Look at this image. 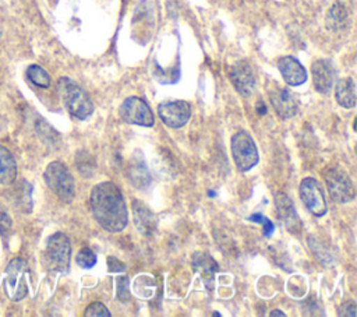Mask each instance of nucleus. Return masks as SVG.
Instances as JSON below:
<instances>
[{"instance_id": "obj_1", "label": "nucleus", "mask_w": 357, "mask_h": 317, "mask_svg": "<svg viewBox=\"0 0 357 317\" xmlns=\"http://www.w3.org/2000/svg\"><path fill=\"white\" fill-rule=\"evenodd\" d=\"M91 209L98 223L107 232H121L128 222L123 193L113 182L98 183L91 191Z\"/></svg>"}, {"instance_id": "obj_2", "label": "nucleus", "mask_w": 357, "mask_h": 317, "mask_svg": "<svg viewBox=\"0 0 357 317\" xmlns=\"http://www.w3.org/2000/svg\"><path fill=\"white\" fill-rule=\"evenodd\" d=\"M57 94L68 113L79 120H85L93 112V103L88 94L73 80L61 77L57 81Z\"/></svg>"}, {"instance_id": "obj_3", "label": "nucleus", "mask_w": 357, "mask_h": 317, "mask_svg": "<svg viewBox=\"0 0 357 317\" xmlns=\"http://www.w3.org/2000/svg\"><path fill=\"white\" fill-rule=\"evenodd\" d=\"M71 257L70 239L63 232H56L50 235L46 240L42 263L46 270L54 272H64L68 270Z\"/></svg>"}, {"instance_id": "obj_4", "label": "nucleus", "mask_w": 357, "mask_h": 317, "mask_svg": "<svg viewBox=\"0 0 357 317\" xmlns=\"http://www.w3.org/2000/svg\"><path fill=\"white\" fill-rule=\"evenodd\" d=\"M47 187L64 202H71L75 197V183L68 168L60 162H50L43 173Z\"/></svg>"}, {"instance_id": "obj_5", "label": "nucleus", "mask_w": 357, "mask_h": 317, "mask_svg": "<svg viewBox=\"0 0 357 317\" xmlns=\"http://www.w3.org/2000/svg\"><path fill=\"white\" fill-rule=\"evenodd\" d=\"M231 155L234 159V163L238 170L247 172L251 168H254L258 163V149L251 138V135L245 131H237L231 137Z\"/></svg>"}, {"instance_id": "obj_6", "label": "nucleus", "mask_w": 357, "mask_h": 317, "mask_svg": "<svg viewBox=\"0 0 357 317\" xmlns=\"http://www.w3.org/2000/svg\"><path fill=\"white\" fill-rule=\"evenodd\" d=\"M29 270L22 258H14L6 268V292L14 300H22L28 295Z\"/></svg>"}, {"instance_id": "obj_7", "label": "nucleus", "mask_w": 357, "mask_h": 317, "mask_svg": "<svg viewBox=\"0 0 357 317\" xmlns=\"http://www.w3.org/2000/svg\"><path fill=\"white\" fill-rule=\"evenodd\" d=\"M325 183L331 198L336 202H349L356 196L351 179L339 168H329L325 172Z\"/></svg>"}, {"instance_id": "obj_8", "label": "nucleus", "mask_w": 357, "mask_h": 317, "mask_svg": "<svg viewBox=\"0 0 357 317\" xmlns=\"http://www.w3.org/2000/svg\"><path fill=\"white\" fill-rule=\"evenodd\" d=\"M120 117L130 124L151 127L153 126V113L149 105L138 98V96H128L120 105Z\"/></svg>"}, {"instance_id": "obj_9", "label": "nucleus", "mask_w": 357, "mask_h": 317, "mask_svg": "<svg viewBox=\"0 0 357 317\" xmlns=\"http://www.w3.org/2000/svg\"><path fill=\"white\" fill-rule=\"evenodd\" d=\"M300 197L305 208L315 216L326 214V200L321 184L314 177H304L300 183Z\"/></svg>"}, {"instance_id": "obj_10", "label": "nucleus", "mask_w": 357, "mask_h": 317, "mask_svg": "<svg viewBox=\"0 0 357 317\" xmlns=\"http://www.w3.org/2000/svg\"><path fill=\"white\" fill-rule=\"evenodd\" d=\"M160 120L172 128L183 127L191 116V106L185 101H163L158 105Z\"/></svg>"}, {"instance_id": "obj_11", "label": "nucleus", "mask_w": 357, "mask_h": 317, "mask_svg": "<svg viewBox=\"0 0 357 317\" xmlns=\"http://www.w3.org/2000/svg\"><path fill=\"white\" fill-rule=\"evenodd\" d=\"M229 78L236 91L243 96H250L255 89V75L251 66L245 60H240L229 67Z\"/></svg>"}, {"instance_id": "obj_12", "label": "nucleus", "mask_w": 357, "mask_h": 317, "mask_svg": "<svg viewBox=\"0 0 357 317\" xmlns=\"http://www.w3.org/2000/svg\"><path fill=\"white\" fill-rule=\"evenodd\" d=\"M269 101L275 112L283 119L293 117L298 110V103L296 98L287 88L282 85L275 84L269 88Z\"/></svg>"}, {"instance_id": "obj_13", "label": "nucleus", "mask_w": 357, "mask_h": 317, "mask_svg": "<svg viewBox=\"0 0 357 317\" xmlns=\"http://www.w3.org/2000/svg\"><path fill=\"white\" fill-rule=\"evenodd\" d=\"M311 74H312V84L314 88L319 94H328L335 81V70L329 60L318 59L311 64Z\"/></svg>"}, {"instance_id": "obj_14", "label": "nucleus", "mask_w": 357, "mask_h": 317, "mask_svg": "<svg viewBox=\"0 0 357 317\" xmlns=\"http://www.w3.org/2000/svg\"><path fill=\"white\" fill-rule=\"evenodd\" d=\"M278 68L284 82L290 87L301 85L307 81V71L303 64L293 56H283L278 60Z\"/></svg>"}, {"instance_id": "obj_15", "label": "nucleus", "mask_w": 357, "mask_h": 317, "mask_svg": "<svg viewBox=\"0 0 357 317\" xmlns=\"http://www.w3.org/2000/svg\"><path fill=\"white\" fill-rule=\"evenodd\" d=\"M275 204L278 209V216L282 219L286 229L291 233H298L301 229V221L297 215L293 201L284 193L280 191L275 196Z\"/></svg>"}, {"instance_id": "obj_16", "label": "nucleus", "mask_w": 357, "mask_h": 317, "mask_svg": "<svg viewBox=\"0 0 357 317\" xmlns=\"http://www.w3.org/2000/svg\"><path fill=\"white\" fill-rule=\"evenodd\" d=\"M132 216H134V223L137 229L142 235H152L156 229V216L155 214L139 200L132 201Z\"/></svg>"}, {"instance_id": "obj_17", "label": "nucleus", "mask_w": 357, "mask_h": 317, "mask_svg": "<svg viewBox=\"0 0 357 317\" xmlns=\"http://www.w3.org/2000/svg\"><path fill=\"white\" fill-rule=\"evenodd\" d=\"M335 98L342 108L351 109L356 106L357 98H356V84L353 78L350 77L340 78L335 84Z\"/></svg>"}, {"instance_id": "obj_18", "label": "nucleus", "mask_w": 357, "mask_h": 317, "mask_svg": "<svg viewBox=\"0 0 357 317\" xmlns=\"http://www.w3.org/2000/svg\"><path fill=\"white\" fill-rule=\"evenodd\" d=\"M17 177V162L13 154L0 145V183L10 184Z\"/></svg>"}, {"instance_id": "obj_19", "label": "nucleus", "mask_w": 357, "mask_h": 317, "mask_svg": "<svg viewBox=\"0 0 357 317\" xmlns=\"http://www.w3.org/2000/svg\"><path fill=\"white\" fill-rule=\"evenodd\" d=\"M192 267L198 274H201L205 282L212 281L215 272L219 268L218 263L206 253H195L192 257Z\"/></svg>"}, {"instance_id": "obj_20", "label": "nucleus", "mask_w": 357, "mask_h": 317, "mask_svg": "<svg viewBox=\"0 0 357 317\" xmlns=\"http://www.w3.org/2000/svg\"><path fill=\"white\" fill-rule=\"evenodd\" d=\"M349 22V13H347V8L342 4V3H335L329 11H328V15H326V27L331 29V31H342L346 28Z\"/></svg>"}, {"instance_id": "obj_21", "label": "nucleus", "mask_w": 357, "mask_h": 317, "mask_svg": "<svg viewBox=\"0 0 357 317\" xmlns=\"http://www.w3.org/2000/svg\"><path fill=\"white\" fill-rule=\"evenodd\" d=\"M26 77L29 78V81L32 84H35L36 87H40V88H49L50 82H52L49 73L39 64H31L26 68Z\"/></svg>"}, {"instance_id": "obj_22", "label": "nucleus", "mask_w": 357, "mask_h": 317, "mask_svg": "<svg viewBox=\"0 0 357 317\" xmlns=\"http://www.w3.org/2000/svg\"><path fill=\"white\" fill-rule=\"evenodd\" d=\"M75 263L82 268H91L96 264V256L89 247H82L75 257Z\"/></svg>"}, {"instance_id": "obj_23", "label": "nucleus", "mask_w": 357, "mask_h": 317, "mask_svg": "<svg viewBox=\"0 0 357 317\" xmlns=\"http://www.w3.org/2000/svg\"><path fill=\"white\" fill-rule=\"evenodd\" d=\"M85 316L86 317H109L110 316V311L107 310V307L99 302H95V303H91L86 310H85Z\"/></svg>"}, {"instance_id": "obj_24", "label": "nucleus", "mask_w": 357, "mask_h": 317, "mask_svg": "<svg viewBox=\"0 0 357 317\" xmlns=\"http://www.w3.org/2000/svg\"><path fill=\"white\" fill-rule=\"evenodd\" d=\"M117 297L121 302H127L130 299V289H128V278L120 277L117 278Z\"/></svg>"}, {"instance_id": "obj_25", "label": "nucleus", "mask_w": 357, "mask_h": 317, "mask_svg": "<svg viewBox=\"0 0 357 317\" xmlns=\"http://www.w3.org/2000/svg\"><path fill=\"white\" fill-rule=\"evenodd\" d=\"M11 216L6 211V208L0 204V233L7 235L11 229Z\"/></svg>"}, {"instance_id": "obj_26", "label": "nucleus", "mask_w": 357, "mask_h": 317, "mask_svg": "<svg viewBox=\"0 0 357 317\" xmlns=\"http://www.w3.org/2000/svg\"><path fill=\"white\" fill-rule=\"evenodd\" d=\"M250 221L262 223V225H264V232H265L266 236H269V235L273 232V223H272L268 218L262 216L261 214H254V215H251V216H250Z\"/></svg>"}, {"instance_id": "obj_27", "label": "nucleus", "mask_w": 357, "mask_h": 317, "mask_svg": "<svg viewBox=\"0 0 357 317\" xmlns=\"http://www.w3.org/2000/svg\"><path fill=\"white\" fill-rule=\"evenodd\" d=\"M356 310H357L356 303H354V302H347V303L343 304V307L340 309L339 316H350V317H354V316H356Z\"/></svg>"}, {"instance_id": "obj_28", "label": "nucleus", "mask_w": 357, "mask_h": 317, "mask_svg": "<svg viewBox=\"0 0 357 317\" xmlns=\"http://www.w3.org/2000/svg\"><path fill=\"white\" fill-rule=\"evenodd\" d=\"M107 264H109V271L116 272V271H124V264L119 261L116 257H107Z\"/></svg>"}, {"instance_id": "obj_29", "label": "nucleus", "mask_w": 357, "mask_h": 317, "mask_svg": "<svg viewBox=\"0 0 357 317\" xmlns=\"http://www.w3.org/2000/svg\"><path fill=\"white\" fill-rule=\"evenodd\" d=\"M271 316H272V317H275V316L284 317V313H283V311H279V310H275V311H272V313H271Z\"/></svg>"}, {"instance_id": "obj_30", "label": "nucleus", "mask_w": 357, "mask_h": 317, "mask_svg": "<svg viewBox=\"0 0 357 317\" xmlns=\"http://www.w3.org/2000/svg\"><path fill=\"white\" fill-rule=\"evenodd\" d=\"M258 112H259L261 115H264V113H265V106H264V103H262V102H259V109H258Z\"/></svg>"}]
</instances>
